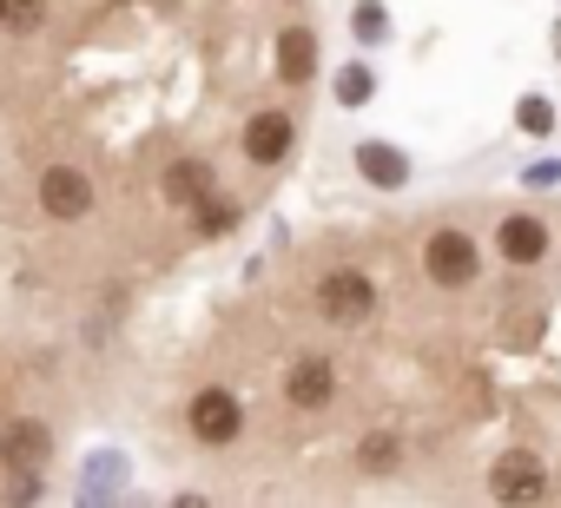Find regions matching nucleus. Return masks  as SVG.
Returning <instances> with one entry per match:
<instances>
[{
  "instance_id": "f257e3e1",
  "label": "nucleus",
  "mask_w": 561,
  "mask_h": 508,
  "mask_svg": "<svg viewBox=\"0 0 561 508\" xmlns=\"http://www.w3.org/2000/svg\"><path fill=\"white\" fill-rule=\"evenodd\" d=\"M318 311H324L331 324L357 331V324L377 311V285H370L364 272H324V278H318Z\"/></svg>"
},
{
  "instance_id": "f03ea898",
  "label": "nucleus",
  "mask_w": 561,
  "mask_h": 508,
  "mask_svg": "<svg viewBox=\"0 0 561 508\" xmlns=\"http://www.w3.org/2000/svg\"><path fill=\"white\" fill-rule=\"evenodd\" d=\"M423 272H430V285L462 291V285L482 272V251H476V238H469V231H436V238L423 244Z\"/></svg>"
},
{
  "instance_id": "7ed1b4c3",
  "label": "nucleus",
  "mask_w": 561,
  "mask_h": 508,
  "mask_svg": "<svg viewBox=\"0 0 561 508\" xmlns=\"http://www.w3.org/2000/svg\"><path fill=\"white\" fill-rule=\"evenodd\" d=\"M41 205H47V218L73 224V218L93 211V178H87L80 165H47V172H41Z\"/></svg>"
},
{
  "instance_id": "20e7f679",
  "label": "nucleus",
  "mask_w": 561,
  "mask_h": 508,
  "mask_svg": "<svg viewBox=\"0 0 561 508\" xmlns=\"http://www.w3.org/2000/svg\"><path fill=\"white\" fill-rule=\"evenodd\" d=\"M238 429H244V409H238L231 390H198V396H192V436H198L205 449L238 442Z\"/></svg>"
},
{
  "instance_id": "39448f33",
  "label": "nucleus",
  "mask_w": 561,
  "mask_h": 508,
  "mask_svg": "<svg viewBox=\"0 0 561 508\" xmlns=\"http://www.w3.org/2000/svg\"><path fill=\"white\" fill-rule=\"evenodd\" d=\"M285 396H291V409H324V403L337 396L331 357H298V363L285 370Z\"/></svg>"
},
{
  "instance_id": "423d86ee",
  "label": "nucleus",
  "mask_w": 561,
  "mask_h": 508,
  "mask_svg": "<svg viewBox=\"0 0 561 508\" xmlns=\"http://www.w3.org/2000/svg\"><path fill=\"white\" fill-rule=\"evenodd\" d=\"M489 488H495L502 501H535V495L548 488V475H541V455H535V449H508V455L495 462Z\"/></svg>"
},
{
  "instance_id": "0eeeda50",
  "label": "nucleus",
  "mask_w": 561,
  "mask_h": 508,
  "mask_svg": "<svg viewBox=\"0 0 561 508\" xmlns=\"http://www.w3.org/2000/svg\"><path fill=\"white\" fill-rule=\"evenodd\" d=\"M291 139H298V132H291L285 113H251V119H244V159H251V165H277V159L291 152Z\"/></svg>"
},
{
  "instance_id": "6e6552de",
  "label": "nucleus",
  "mask_w": 561,
  "mask_h": 508,
  "mask_svg": "<svg viewBox=\"0 0 561 508\" xmlns=\"http://www.w3.org/2000/svg\"><path fill=\"white\" fill-rule=\"evenodd\" d=\"M495 251H502V258L508 265H535L541 258V251H548V231H541V218H502V231H495Z\"/></svg>"
},
{
  "instance_id": "1a4fd4ad",
  "label": "nucleus",
  "mask_w": 561,
  "mask_h": 508,
  "mask_svg": "<svg viewBox=\"0 0 561 508\" xmlns=\"http://www.w3.org/2000/svg\"><path fill=\"white\" fill-rule=\"evenodd\" d=\"M218 192V172L205 165V159H179V165H165V205H205Z\"/></svg>"
},
{
  "instance_id": "9d476101",
  "label": "nucleus",
  "mask_w": 561,
  "mask_h": 508,
  "mask_svg": "<svg viewBox=\"0 0 561 508\" xmlns=\"http://www.w3.org/2000/svg\"><path fill=\"white\" fill-rule=\"evenodd\" d=\"M47 449H54L47 423H8V436H0V462L8 469H41Z\"/></svg>"
},
{
  "instance_id": "9b49d317",
  "label": "nucleus",
  "mask_w": 561,
  "mask_h": 508,
  "mask_svg": "<svg viewBox=\"0 0 561 508\" xmlns=\"http://www.w3.org/2000/svg\"><path fill=\"white\" fill-rule=\"evenodd\" d=\"M357 172H364L370 185H383V192H397V185L410 178L403 152H397V146H377V139H370V146H357Z\"/></svg>"
},
{
  "instance_id": "f8f14e48",
  "label": "nucleus",
  "mask_w": 561,
  "mask_h": 508,
  "mask_svg": "<svg viewBox=\"0 0 561 508\" xmlns=\"http://www.w3.org/2000/svg\"><path fill=\"white\" fill-rule=\"evenodd\" d=\"M277 73H285L291 86H305V80L318 73V41H311L305 27H291L285 41H277Z\"/></svg>"
},
{
  "instance_id": "ddd939ff",
  "label": "nucleus",
  "mask_w": 561,
  "mask_h": 508,
  "mask_svg": "<svg viewBox=\"0 0 561 508\" xmlns=\"http://www.w3.org/2000/svg\"><path fill=\"white\" fill-rule=\"evenodd\" d=\"M0 27L8 34H41L47 27V0H0Z\"/></svg>"
},
{
  "instance_id": "4468645a",
  "label": "nucleus",
  "mask_w": 561,
  "mask_h": 508,
  "mask_svg": "<svg viewBox=\"0 0 561 508\" xmlns=\"http://www.w3.org/2000/svg\"><path fill=\"white\" fill-rule=\"evenodd\" d=\"M370 93H377V80H370V67H344V73H337V100H344V106H364Z\"/></svg>"
},
{
  "instance_id": "2eb2a0df",
  "label": "nucleus",
  "mask_w": 561,
  "mask_h": 508,
  "mask_svg": "<svg viewBox=\"0 0 561 508\" xmlns=\"http://www.w3.org/2000/svg\"><path fill=\"white\" fill-rule=\"evenodd\" d=\"M515 119H522V132H554V106L548 100H522Z\"/></svg>"
},
{
  "instance_id": "dca6fc26",
  "label": "nucleus",
  "mask_w": 561,
  "mask_h": 508,
  "mask_svg": "<svg viewBox=\"0 0 561 508\" xmlns=\"http://www.w3.org/2000/svg\"><path fill=\"white\" fill-rule=\"evenodd\" d=\"M231 218H238V211L225 205V192H211V198L198 205V224H205V231H231Z\"/></svg>"
},
{
  "instance_id": "f3484780",
  "label": "nucleus",
  "mask_w": 561,
  "mask_h": 508,
  "mask_svg": "<svg viewBox=\"0 0 561 508\" xmlns=\"http://www.w3.org/2000/svg\"><path fill=\"white\" fill-rule=\"evenodd\" d=\"M397 462V436H370L364 442V469H390Z\"/></svg>"
},
{
  "instance_id": "a211bd4d",
  "label": "nucleus",
  "mask_w": 561,
  "mask_h": 508,
  "mask_svg": "<svg viewBox=\"0 0 561 508\" xmlns=\"http://www.w3.org/2000/svg\"><path fill=\"white\" fill-rule=\"evenodd\" d=\"M383 34H390L383 8H357V41H383Z\"/></svg>"
},
{
  "instance_id": "6ab92c4d",
  "label": "nucleus",
  "mask_w": 561,
  "mask_h": 508,
  "mask_svg": "<svg viewBox=\"0 0 561 508\" xmlns=\"http://www.w3.org/2000/svg\"><path fill=\"white\" fill-rule=\"evenodd\" d=\"M554 47H561V34H554Z\"/></svg>"
}]
</instances>
